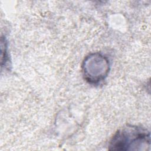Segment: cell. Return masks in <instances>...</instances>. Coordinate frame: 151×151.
Wrapping results in <instances>:
<instances>
[{"label": "cell", "instance_id": "obj_1", "mask_svg": "<svg viewBox=\"0 0 151 151\" xmlns=\"http://www.w3.org/2000/svg\"><path fill=\"white\" fill-rule=\"evenodd\" d=\"M150 145L149 131L140 126L127 125L118 130L112 137L109 145V150H146Z\"/></svg>", "mask_w": 151, "mask_h": 151}, {"label": "cell", "instance_id": "obj_2", "mask_svg": "<svg viewBox=\"0 0 151 151\" xmlns=\"http://www.w3.org/2000/svg\"><path fill=\"white\" fill-rule=\"evenodd\" d=\"M109 64L107 60L99 54H93L87 57L83 63V72L86 81L97 84L107 76Z\"/></svg>", "mask_w": 151, "mask_h": 151}]
</instances>
